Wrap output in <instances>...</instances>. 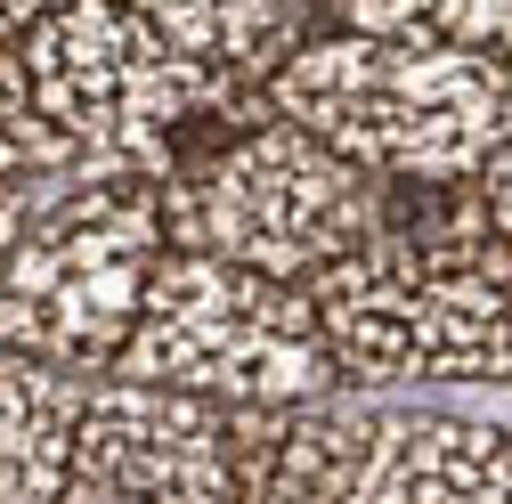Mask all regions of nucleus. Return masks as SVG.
Segmentation results:
<instances>
[{
	"label": "nucleus",
	"instance_id": "1",
	"mask_svg": "<svg viewBox=\"0 0 512 504\" xmlns=\"http://www.w3.org/2000/svg\"><path fill=\"white\" fill-rule=\"evenodd\" d=\"M301 293L342 383H512V252L472 179H374V228Z\"/></svg>",
	"mask_w": 512,
	"mask_h": 504
},
{
	"label": "nucleus",
	"instance_id": "2",
	"mask_svg": "<svg viewBox=\"0 0 512 504\" xmlns=\"http://www.w3.org/2000/svg\"><path fill=\"white\" fill-rule=\"evenodd\" d=\"M17 66L82 187H163L269 122L252 82L196 66L122 0H57L17 41Z\"/></svg>",
	"mask_w": 512,
	"mask_h": 504
},
{
	"label": "nucleus",
	"instance_id": "3",
	"mask_svg": "<svg viewBox=\"0 0 512 504\" xmlns=\"http://www.w3.org/2000/svg\"><path fill=\"white\" fill-rule=\"evenodd\" d=\"M261 98L366 179H472L512 139V66L439 33H317Z\"/></svg>",
	"mask_w": 512,
	"mask_h": 504
},
{
	"label": "nucleus",
	"instance_id": "4",
	"mask_svg": "<svg viewBox=\"0 0 512 504\" xmlns=\"http://www.w3.org/2000/svg\"><path fill=\"white\" fill-rule=\"evenodd\" d=\"M114 374L228 407V415H285L342 391V366L309 318V293L204 261V252H163L155 261Z\"/></svg>",
	"mask_w": 512,
	"mask_h": 504
},
{
	"label": "nucleus",
	"instance_id": "5",
	"mask_svg": "<svg viewBox=\"0 0 512 504\" xmlns=\"http://www.w3.org/2000/svg\"><path fill=\"white\" fill-rule=\"evenodd\" d=\"M155 220H163V252H204V261L277 285H309L374 228V179L334 147H317L309 131H293L285 114H269L261 131L163 179Z\"/></svg>",
	"mask_w": 512,
	"mask_h": 504
},
{
	"label": "nucleus",
	"instance_id": "6",
	"mask_svg": "<svg viewBox=\"0 0 512 504\" xmlns=\"http://www.w3.org/2000/svg\"><path fill=\"white\" fill-rule=\"evenodd\" d=\"M512 431L415 407L317 399L261 415L244 504H504Z\"/></svg>",
	"mask_w": 512,
	"mask_h": 504
},
{
	"label": "nucleus",
	"instance_id": "7",
	"mask_svg": "<svg viewBox=\"0 0 512 504\" xmlns=\"http://www.w3.org/2000/svg\"><path fill=\"white\" fill-rule=\"evenodd\" d=\"M155 261V187H74L66 204L33 212L0 261V350L57 374L114 366L139 326Z\"/></svg>",
	"mask_w": 512,
	"mask_h": 504
},
{
	"label": "nucleus",
	"instance_id": "8",
	"mask_svg": "<svg viewBox=\"0 0 512 504\" xmlns=\"http://www.w3.org/2000/svg\"><path fill=\"white\" fill-rule=\"evenodd\" d=\"M261 415H228L155 383H98L74 415L49 504H244Z\"/></svg>",
	"mask_w": 512,
	"mask_h": 504
},
{
	"label": "nucleus",
	"instance_id": "9",
	"mask_svg": "<svg viewBox=\"0 0 512 504\" xmlns=\"http://www.w3.org/2000/svg\"><path fill=\"white\" fill-rule=\"evenodd\" d=\"M122 9L155 25L171 49H187L196 66L236 74L252 90L317 41V0H122Z\"/></svg>",
	"mask_w": 512,
	"mask_h": 504
},
{
	"label": "nucleus",
	"instance_id": "10",
	"mask_svg": "<svg viewBox=\"0 0 512 504\" xmlns=\"http://www.w3.org/2000/svg\"><path fill=\"white\" fill-rule=\"evenodd\" d=\"M90 399V374H57L0 350V504H49L66 472V439Z\"/></svg>",
	"mask_w": 512,
	"mask_h": 504
},
{
	"label": "nucleus",
	"instance_id": "11",
	"mask_svg": "<svg viewBox=\"0 0 512 504\" xmlns=\"http://www.w3.org/2000/svg\"><path fill=\"white\" fill-rule=\"evenodd\" d=\"M57 171H66V147H57L49 114L33 106V82H25L17 41H9L0 49V179L33 187V179H57Z\"/></svg>",
	"mask_w": 512,
	"mask_h": 504
},
{
	"label": "nucleus",
	"instance_id": "12",
	"mask_svg": "<svg viewBox=\"0 0 512 504\" xmlns=\"http://www.w3.org/2000/svg\"><path fill=\"white\" fill-rule=\"evenodd\" d=\"M423 33L512 66V0H431V9H423Z\"/></svg>",
	"mask_w": 512,
	"mask_h": 504
},
{
	"label": "nucleus",
	"instance_id": "13",
	"mask_svg": "<svg viewBox=\"0 0 512 504\" xmlns=\"http://www.w3.org/2000/svg\"><path fill=\"white\" fill-rule=\"evenodd\" d=\"M342 17V33H423L431 0H317V17Z\"/></svg>",
	"mask_w": 512,
	"mask_h": 504
},
{
	"label": "nucleus",
	"instance_id": "14",
	"mask_svg": "<svg viewBox=\"0 0 512 504\" xmlns=\"http://www.w3.org/2000/svg\"><path fill=\"white\" fill-rule=\"evenodd\" d=\"M472 187H480V212H488V228H496V244L512 252V139L472 171Z\"/></svg>",
	"mask_w": 512,
	"mask_h": 504
},
{
	"label": "nucleus",
	"instance_id": "15",
	"mask_svg": "<svg viewBox=\"0 0 512 504\" xmlns=\"http://www.w3.org/2000/svg\"><path fill=\"white\" fill-rule=\"evenodd\" d=\"M25 220H33V204H25V187H17V179H0V261H9V244L25 236Z\"/></svg>",
	"mask_w": 512,
	"mask_h": 504
},
{
	"label": "nucleus",
	"instance_id": "16",
	"mask_svg": "<svg viewBox=\"0 0 512 504\" xmlns=\"http://www.w3.org/2000/svg\"><path fill=\"white\" fill-rule=\"evenodd\" d=\"M49 9H57V0H0V49H9V41H25Z\"/></svg>",
	"mask_w": 512,
	"mask_h": 504
},
{
	"label": "nucleus",
	"instance_id": "17",
	"mask_svg": "<svg viewBox=\"0 0 512 504\" xmlns=\"http://www.w3.org/2000/svg\"><path fill=\"white\" fill-rule=\"evenodd\" d=\"M504 504H512V496H504Z\"/></svg>",
	"mask_w": 512,
	"mask_h": 504
}]
</instances>
